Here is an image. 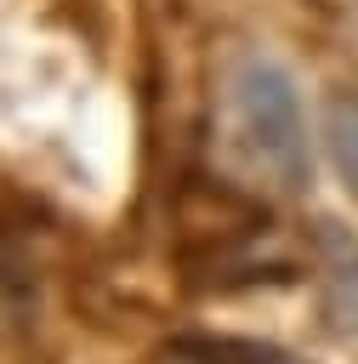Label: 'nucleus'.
Returning <instances> with one entry per match:
<instances>
[{
  "label": "nucleus",
  "mask_w": 358,
  "mask_h": 364,
  "mask_svg": "<svg viewBox=\"0 0 358 364\" xmlns=\"http://www.w3.org/2000/svg\"><path fill=\"white\" fill-rule=\"evenodd\" d=\"M222 142H227L233 165L273 193H301L313 182L318 114L307 108V91L278 51L250 46L227 63V74H222Z\"/></svg>",
  "instance_id": "f257e3e1"
},
{
  "label": "nucleus",
  "mask_w": 358,
  "mask_h": 364,
  "mask_svg": "<svg viewBox=\"0 0 358 364\" xmlns=\"http://www.w3.org/2000/svg\"><path fill=\"white\" fill-rule=\"evenodd\" d=\"M313 273H318L324 324L341 341H358V228L324 216L313 228Z\"/></svg>",
  "instance_id": "f03ea898"
},
{
  "label": "nucleus",
  "mask_w": 358,
  "mask_h": 364,
  "mask_svg": "<svg viewBox=\"0 0 358 364\" xmlns=\"http://www.w3.org/2000/svg\"><path fill=\"white\" fill-rule=\"evenodd\" d=\"M318 154L341 193L358 205V85H330L318 97Z\"/></svg>",
  "instance_id": "7ed1b4c3"
}]
</instances>
